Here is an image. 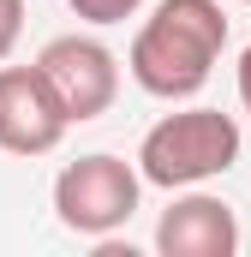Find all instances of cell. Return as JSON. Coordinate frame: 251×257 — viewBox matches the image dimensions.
Segmentation results:
<instances>
[{"label":"cell","mask_w":251,"mask_h":257,"mask_svg":"<svg viewBox=\"0 0 251 257\" xmlns=\"http://www.w3.org/2000/svg\"><path fill=\"white\" fill-rule=\"evenodd\" d=\"M221 48H227V12L215 0H156V12L132 36L126 72L144 96L186 102L209 84Z\"/></svg>","instance_id":"1"},{"label":"cell","mask_w":251,"mask_h":257,"mask_svg":"<svg viewBox=\"0 0 251 257\" xmlns=\"http://www.w3.org/2000/svg\"><path fill=\"white\" fill-rule=\"evenodd\" d=\"M239 120L221 114V108H180V114H162L156 126L144 132L138 144V180L144 186H162V192H186L203 186L215 174H227L239 162Z\"/></svg>","instance_id":"2"},{"label":"cell","mask_w":251,"mask_h":257,"mask_svg":"<svg viewBox=\"0 0 251 257\" xmlns=\"http://www.w3.org/2000/svg\"><path fill=\"white\" fill-rule=\"evenodd\" d=\"M138 192H144L138 168L96 150V156H78L54 174V215L78 239H108L138 215Z\"/></svg>","instance_id":"3"},{"label":"cell","mask_w":251,"mask_h":257,"mask_svg":"<svg viewBox=\"0 0 251 257\" xmlns=\"http://www.w3.org/2000/svg\"><path fill=\"white\" fill-rule=\"evenodd\" d=\"M36 72L48 78V90H54V102H60V114L72 126L102 120L120 96V60L96 36H54L36 54Z\"/></svg>","instance_id":"4"},{"label":"cell","mask_w":251,"mask_h":257,"mask_svg":"<svg viewBox=\"0 0 251 257\" xmlns=\"http://www.w3.org/2000/svg\"><path fill=\"white\" fill-rule=\"evenodd\" d=\"M66 120L48 78L36 66H6L0 60V150L6 156H48L60 150Z\"/></svg>","instance_id":"5"},{"label":"cell","mask_w":251,"mask_h":257,"mask_svg":"<svg viewBox=\"0 0 251 257\" xmlns=\"http://www.w3.org/2000/svg\"><path fill=\"white\" fill-rule=\"evenodd\" d=\"M156 251L162 257H233L239 251V215L209 192L174 197L156 221Z\"/></svg>","instance_id":"6"},{"label":"cell","mask_w":251,"mask_h":257,"mask_svg":"<svg viewBox=\"0 0 251 257\" xmlns=\"http://www.w3.org/2000/svg\"><path fill=\"white\" fill-rule=\"evenodd\" d=\"M84 24H96V30H108V24H126V18H138V6L144 0H66Z\"/></svg>","instance_id":"7"},{"label":"cell","mask_w":251,"mask_h":257,"mask_svg":"<svg viewBox=\"0 0 251 257\" xmlns=\"http://www.w3.org/2000/svg\"><path fill=\"white\" fill-rule=\"evenodd\" d=\"M18 36H24V0H0V60H12Z\"/></svg>","instance_id":"8"},{"label":"cell","mask_w":251,"mask_h":257,"mask_svg":"<svg viewBox=\"0 0 251 257\" xmlns=\"http://www.w3.org/2000/svg\"><path fill=\"white\" fill-rule=\"evenodd\" d=\"M239 108H245V120H251V48L239 54Z\"/></svg>","instance_id":"9"},{"label":"cell","mask_w":251,"mask_h":257,"mask_svg":"<svg viewBox=\"0 0 251 257\" xmlns=\"http://www.w3.org/2000/svg\"><path fill=\"white\" fill-rule=\"evenodd\" d=\"M245 6H251V0H245Z\"/></svg>","instance_id":"10"}]
</instances>
